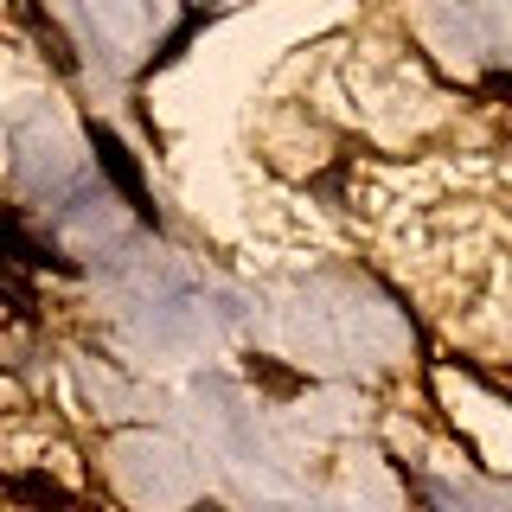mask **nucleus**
Wrapping results in <instances>:
<instances>
[{"label":"nucleus","mask_w":512,"mask_h":512,"mask_svg":"<svg viewBox=\"0 0 512 512\" xmlns=\"http://www.w3.org/2000/svg\"><path fill=\"white\" fill-rule=\"evenodd\" d=\"M90 148H96V167L109 173V180H116V192L128 205H135V218H154V199H148V186H141V167L135 160H128V148L116 135H109L103 122H90Z\"/></svg>","instance_id":"nucleus-1"}]
</instances>
